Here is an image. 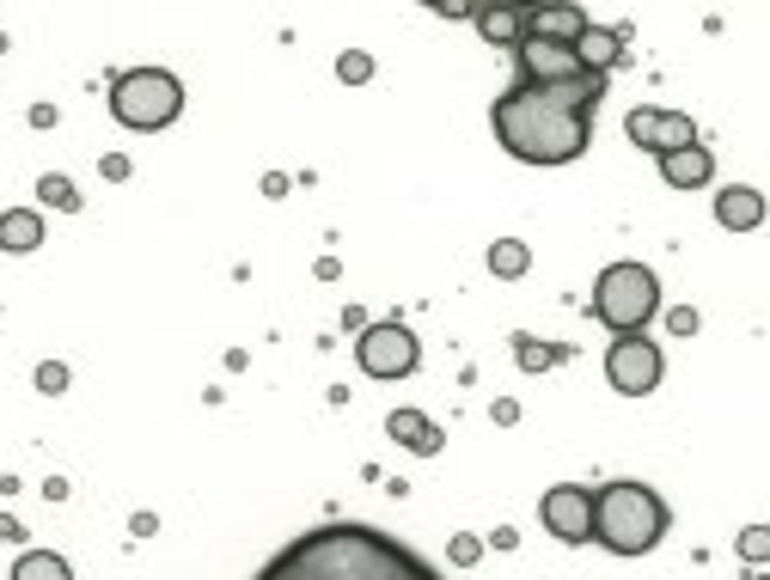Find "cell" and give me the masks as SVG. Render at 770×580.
<instances>
[{
	"instance_id": "6da1fadb",
	"label": "cell",
	"mask_w": 770,
	"mask_h": 580,
	"mask_svg": "<svg viewBox=\"0 0 770 580\" xmlns=\"http://www.w3.org/2000/svg\"><path fill=\"white\" fill-rule=\"evenodd\" d=\"M257 580H446V575L380 525L330 520L318 532H299L287 550H275Z\"/></svg>"
},
{
	"instance_id": "7a4b0ae2",
	"label": "cell",
	"mask_w": 770,
	"mask_h": 580,
	"mask_svg": "<svg viewBox=\"0 0 770 580\" xmlns=\"http://www.w3.org/2000/svg\"><path fill=\"white\" fill-rule=\"evenodd\" d=\"M489 123H496V141L508 147L513 159H526V166H569V159H581L587 141H593V116L556 111V104L532 99L520 86L489 104Z\"/></svg>"
},
{
	"instance_id": "3957f363",
	"label": "cell",
	"mask_w": 770,
	"mask_h": 580,
	"mask_svg": "<svg viewBox=\"0 0 770 580\" xmlns=\"http://www.w3.org/2000/svg\"><path fill=\"white\" fill-rule=\"evenodd\" d=\"M667 501L648 489V482H605V489H593V544H605L612 556H648L660 538H667Z\"/></svg>"
},
{
	"instance_id": "277c9868",
	"label": "cell",
	"mask_w": 770,
	"mask_h": 580,
	"mask_svg": "<svg viewBox=\"0 0 770 580\" xmlns=\"http://www.w3.org/2000/svg\"><path fill=\"white\" fill-rule=\"evenodd\" d=\"M111 116L135 135H159L184 116V80L166 68H128L111 80Z\"/></svg>"
},
{
	"instance_id": "5b68a950",
	"label": "cell",
	"mask_w": 770,
	"mask_h": 580,
	"mask_svg": "<svg viewBox=\"0 0 770 580\" xmlns=\"http://www.w3.org/2000/svg\"><path fill=\"white\" fill-rule=\"evenodd\" d=\"M660 311V282L648 263H612L593 282V318L612 337H642V325Z\"/></svg>"
},
{
	"instance_id": "8992f818",
	"label": "cell",
	"mask_w": 770,
	"mask_h": 580,
	"mask_svg": "<svg viewBox=\"0 0 770 580\" xmlns=\"http://www.w3.org/2000/svg\"><path fill=\"white\" fill-rule=\"evenodd\" d=\"M355 361H361V373H367V379H410V373L422 367V342L410 337V325L385 318V325L361 330Z\"/></svg>"
},
{
	"instance_id": "52a82bcc",
	"label": "cell",
	"mask_w": 770,
	"mask_h": 580,
	"mask_svg": "<svg viewBox=\"0 0 770 580\" xmlns=\"http://www.w3.org/2000/svg\"><path fill=\"white\" fill-rule=\"evenodd\" d=\"M660 373H667V361H660V349L648 337H612V349H605V385L618 397H648L660 385Z\"/></svg>"
},
{
	"instance_id": "ba28073f",
	"label": "cell",
	"mask_w": 770,
	"mask_h": 580,
	"mask_svg": "<svg viewBox=\"0 0 770 580\" xmlns=\"http://www.w3.org/2000/svg\"><path fill=\"white\" fill-rule=\"evenodd\" d=\"M539 520H544V532H551L556 544H587L593 538V489H581V482H556V489H544Z\"/></svg>"
},
{
	"instance_id": "9c48e42d",
	"label": "cell",
	"mask_w": 770,
	"mask_h": 580,
	"mask_svg": "<svg viewBox=\"0 0 770 580\" xmlns=\"http://www.w3.org/2000/svg\"><path fill=\"white\" fill-rule=\"evenodd\" d=\"M624 135L642 147V153H679V147L698 141V123L684 111H660V104H636V111L624 116Z\"/></svg>"
},
{
	"instance_id": "30bf717a",
	"label": "cell",
	"mask_w": 770,
	"mask_h": 580,
	"mask_svg": "<svg viewBox=\"0 0 770 580\" xmlns=\"http://www.w3.org/2000/svg\"><path fill=\"white\" fill-rule=\"evenodd\" d=\"M513 61H520V86H556V80H575V73H581L575 49H563V43H539V37L520 43Z\"/></svg>"
},
{
	"instance_id": "8fae6325",
	"label": "cell",
	"mask_w": 770,
	"mask_h": 580,
	"mask_svg": "<svg viewBox=\"0 0 770 580\" xmlns=\"http://www.w3.org/2000/svg\"><path fill=\"white\" fill-rule=\"evenodd\" d=\"M624 49H630V31H618V25H587L581 31V43H575V61H581V73H605L624 61Z\"/></svg>"
},
{
	"instance_id": "7c38bea8",
	"label": "cell",
	"mask_w": 770,
	"mask_h": 580,
	"mask_svg": "<svg viewBox=\"0 0 770 580\" xmlns=\"http://www.w3.org/2000/svg\"><path fill=\"white\" fill-rule=\"evenodd\" d=\"M660 178H667V190H703L715 178V153L703 141L679 147V153H660Z\"/></svg>"
},
{
	"instance_id": "4fadbf2b",
	"label": "cell",
	"mask_w": 770,
	"mask_h": 580,
	"mask_svg": "<svg viewBox=\"0 0 770 580\" xmlns=\"http://www.w3.org/2000/svg\"><path fill=\"white\" fill-rule=\"evenodd\" d=\"M587 31L581 7H526V37L539 43H563V49H575Z\"/></svg>"
},
{
	"instance_id": "5bb4252c",
	"label": "cell",
	"mask_w": 770,
	"mask_h": 580,
	"mask_svg": "<svg viewBox=\"0 0 770 580\" xmlns=\"http://www.w3.org/2000/svg\"><path fill=\"white\" fill-rule=\"evenodd\" d=\"M385 434L398 440L404 453H422V458H434L446 446V434L434 428V416H422V410H392L385 416Z\"/></svg>"
},
{
	"instance_id": "9a60e30c",
	"label": "cell",
	"mask_w": 770,
	"mask_h": 580,
	"mask_svg": "<svg viewBox=\"0 0 770 580\" xmlns=\"http://www.w3.org/2000/svg\"><path fill=\"white\" fill-rule=\"evenodd\" d=\"M715 220H722L727 232H758V227H765V190L727 184L722 196H715Z\"/></svg>"
},
{
	"instance_id": "2e32d148",
	"label": "cell",
	"mask_w": 770,
	"mask_h": 580,
	"mask_svg": "<svg viewBox=\"0 0 770 580\" xmlns=\"http://www.w3.org/2000/svg\"><path fill=\"white\" fill-rule=\"evenodd\" d=\"M43 239H49V232H43V208H7L0 214V251L25 257V251H37Z\"/></svg>"
},
{
	"instance_id": "e0dca14e",
	"label": "cell",
	"mask_w": 770,
	"mask_h": 580,
	"mask_svg": "<svg viewBox=\"0 0 770 580\" xmlns=\"http://www.w3.org/2000/svg\"><path fill=\"white\" fill-rule=\"evenodd\" d=\"M477 31H484V43H496V49H520V43H526V7H484V13H477Z\"/></svg>"
},
{
	"instance_id": "ac0fdd59",
	"label": "cell",
	"mask_w": 770,
	"mask_h": 580,
	"mask_svg": "<svg viewBox=\"0 0 770 580\" xmlns=\"http://www.w3.org/2000/svg\"><path fill=\"white\" fill-rule=\"evenodd\" d=\"M569 342H532V337H513V361H520V373H551L569 361Z\"/></svg>"
},
{
	"instance_id": "d6986e66",
	"label": "cell",
	"mask_w": 770,
	"mask_h": 580,
	"mask_svg": "<svg viewBox=\"0 0 770 580\" xmlns=\"http://www.w3.org/2000/svg\"><path fill=\"white\" fill-rule=\"evenodd\" d=\"M526 270H532V244L526 239H496L489 244V275H496V282H520Z\"/></svg>"
},
{
	"instance_id": "ffe728a7",
	"label": "cell",
	"mask_w": 770,
	"mask_h": 580,
	"mask_svg": "<svg viewBox=\"0 0 770 580\" xmlns=\"http://www.w3.org/2000/svg\"><path fill=\"white\" fill-rule=\"evenodd\" d=\"M7 580H73V568L61 562L56 550H25V556L13 562V575H7Z\"/></svg>"
},
{
	"instance_id": "44dd1931",
	"label": "cell",
	"mask_w": 770,
	"mask_h": 580,
	"mask_svg": "<svg viewBox=\"0 0 770 580\" xmlns=\"http://www.w3.org/2000/svg\"><path fill=\"white\" fill-rule=\"evenodd\" d=\"M37 196H43V208H61V214H80L86 208V196L73 190V178H61V171H43Z\"/></svg>"
},
{
	"instance_id": "7402d4cb",
	"label": "cell",
	"mask_w": 770,
	"mask_h": 580,
	"mask_svg": "<svg viewBox=\"0 0 770 580\" xmlns=\"http://www.w3.org/2000/svg\"><path fill=\"white\" fill-rule=\"evenodd\" d=\"M734 556H740V562H770V525H746L740 538H734Z\"/></svg>"
},
{
	"instance_id": "603a6c76",
	"label": "cell",
	"mask_w": 770,
	"mask_h": 580,
	"mask_svg": "<svg viewBox=\"0 0 770 580\" xmlns=\"http://www.w3.org/2000/svg\"><path fill=\"white\" fill-rule=\"evenodd\" d=\"M337 80L342 86H367L373 80V56H367V49H342V56H337Z\"/></svg>"
},
{
	"instance_id": "cb8c5ba5",
	"label": "cell",
	"mask_w": 770,
	"mask_h": 580,
	"mask_svg": "<svg viewBox=\"0 0 770 580\" xmlns=\"http://www.w3.org/2000/svg\"><path fill=\"white\" fill-rule=\"evenodd\" d=\"M446 562H453V568H471V562H484V538H477V532H458V538L446 544Z\"/></svg>"
},
{
	"instance_id": "d4e9b609",
	"label": "cell",
	"mask_w": 770,
	"mask_h": 580,
	"mask_svg": "<svg viewBox=\"0 0 770 580\" xmlns=\"http://www.w3.org/2000/svg\"><path fill=\"white\" fill-rule=\"evenodd\" d=\"M37 391L61 397V391H68V367H61V361H43V367H37Z\"/></svg>"
},
{
	"instance_id": "484cf974",
	"label": "cell",
	"mask_w": 770,
	"mask_h": 580,
	"mask_svg": "<svg viewBox=\"0 0 770 580\" xmlns=\"http://www.w3.org/2000/svg\"><path fill=\"white\" fill-rule=\"evenodd\" d=\"M698 330H703V318L691 306H672L667 311V337H698Z\"/></svg>"
},
{
	"instance_id": "4316f807",
	"label": "cell",
	"mask_w": 770,
	"mask_h": 580,
	"mask_svg": "<svg viewBox=\"0 0 770 580\" xmlns=\"http://www.w3.org/2000/svg\"><path fill=\"white\" fill-rule=\"evenodd\" d=\"M99 171L111 178V184H123V178H128L135 166H128V153H104V159H99Z\"/></svg>"
},
{
	"instance_id": "83f0119b",
	"label": "cell",
	"mask_w": 770,
	"mask_h": 580,
	"mask_svg": "<svg viewBox=\"0 0 770 580\" xmlns=\"http://www.w3.org/2000/svg\"><path fill=\"white\" fill-rule=\"evenodd\" d=\"M489 416H496L501 428H513V422H520V403H513V397H501V403H489Z\"/></svg>"
},
{
	"instance_id": "f1b7e54d",
	"label": "cell",
	"mask_w": 770,
	"mask_h": 580,
	"mask_svg": "<svg viewBox=\"0 0 770 580\" xmlns=\"http://www.w3.org/2000/svg\"><path fill=\"white\" fill-rule=\"evenodd\" d=\"M19 538H25V525H19L13 513H0V544H19Z\"/></svg>"
},
{
	"instance_id": "f546056e",
	"label": "cell",
	"mask_w": 770,
	"mask_h": 580,
	"mask_svg": "<svg viewBox=\"0 0 770 580\" xmlns=\"http://www.w3.org/2000/svg\"><path fill=\"white\" fill-rule=\"evenodd\" d=\"M128 532H135V538H154L159 520H154V513H135V520H128Z\"/></svg>"
},
{
	"instance_id": "4dcf8cb0",
	"label": "cell",
	"mask_w": 770,
	"mask_h": 580,
	"mask_svg": "<svg viewBox=\"0 0 770 580\" xmlns=\"http://www.w3.org/2000/svg\"><path fill=\"white\" fill-rule=\"evenodd\" d=\"M263 196H270V202L287 196V178H282V171H270V178H263Z\"/></svg>"
},
{
	"instance_id": "1f68e13d",
	"label": "cell",
	"mask_w": 770,
	"mask_h": 580,
	"mask_svg": "<svg viewBox=\"0 0 770 580\" xmlns=\"http://www.w3.org/2000/svg\"><path fill=\"white\" fill-rule=\"evenodd\" d=\"M489 544H496V550H513V544H520V532H513V525H501V532H489Z\"/></svg>"
},
{
	"instance_id": "d6a6232c",
	"label": "cell",
	"mask_w": 770,
	"mask_h": 580,
	"mask_svg": "<svg viewBox=\"0 0 770 580\" xmlns=\"http://www.w3.org/2000/svg\"><path fill=\"white\" fill-rule=\"evenodd\" d=\"M441 19H477V13H471L465 0H441Z\"/></svg>"
},
{
	"instance_id": "836d02e7",
	"label": "cell",
	"mask_w": 770,
	"mask_h": 580,
	"mask_svg": "<svg viewBox=\"0 0 770 580\" xmlns=\"http://www.w3.org/2000/svg\"><path fill=\"white\" fill-rule=\"evenodd\" d=\"M752 580H770V575H752Z\"/></svg>"
}]
</instances>
